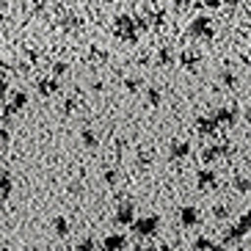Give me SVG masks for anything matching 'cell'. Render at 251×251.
<instances>
[{"label":"cell","instance_id":"6da1fadb","mask_svg":"<svg viewBox=\"0 0 251 251\" xmlns=\"http://www.w3.org/2000/svg\"><path fill=\"white\" fill-rule=\"evenodd\" d=\"M157 224H160V221H157L155 215H149V218H141V221H135L133 232H135V235L141 237V240H144V237H152V235H155Z\"/></svg>","mask_w":251,"mask_h":251},{"label":"cell","instance_id":"7a4b0ae2","mask_svg":"<svg viewBox=\"0 0 251 251\" xmlns=\"http://www.w3.org/2000/svg\"><path fill=\"white\" fill-rule=\"evenodd\" d=\"M122 249H125V235H111V237H105L102 251H122Z\"/></svg>","mask_w":251,"mask_h":251},{"label":"cell","instance_id":"3957f363","mask_svg":"<svg viewBox=\"0 0 251 251\" xmlns=\"http://www.w3.org/2000/svg\"><path fill=\"white\" fill-rule=\"evenodd\" d=\"M243 232H246V226L243 224H240V226H232V229H226V232H224V243H237V240H240V237H243Z\"/></svg>","mask_w":251,"mask_h":251},{"label":"cell","instance_id":"277c9868","mask_svg":"<svg viewBox=\"0 0 251 251\" xmlns=\"http://www.w3.org/2000/svg\"><path fill=\"white\" fill-rule=\"evenodd\" d=\"M130 221H133V210L130 207H122L116 213V224H130Z\"/></svg>","mask_w":251,"mask_h":251},{"label":"cell","instance_id":"5b68a950","mask_svg":"<svg viewBox=\"0 0 251 251\" xmlns=\"http://www.w3.org/2000/svg\"><path fill=\"white\" fill-rule=\"evenodd\" d=\"M182 224L185 226H193V224H196V210H193V207H185L182 210Z\"/></svg>","mask_w":251,"mask_h":251},{"label":"cell","instance_id":"8992f818","mask_svg":"<svg viewBox=\"0 0 251 251\" xmlns=\"http://www.w3.org/2000/svg\"><path fill=\"white\" fill-rule=\"evenodd\" d=\"M196 251H221V249H218V246H213L207 237H199V240H196Z\"/></svg>","mask_w":251,"mask_h":251},{"label":"cell","instance_id":"52a82bcc","mask_svg":"<svg viewBox=\"0 0 251 251\" xmlns=\"http://www.w3.org/2000/svg\"><path fill=\"white\" fill-rule=\"evenodd\" d=\"M77 251H97V240H94V237L80 240V243H77Z\"/></svg>","mask_w":251,"mask_h":251},{"label":"cell","instance_id":"ba28073f","mask_svg":"<svg viewBox=\"0 0 251 251\" xmlns=\"http://www.w3.org/2000/svg\"><path fill=\"white\" fill-rule=\"evenodd\" d=\"M55 232H58V237H64L69 232V226H67V221H64V218H58V221H55Z\"/></svg>","mask_w":251,"mask_h":251},{"label":"cell","instance_id":"9c48e42d","mask_svg":"<svg viewBox=\"0 0 251 251\" xmlns=\"http://www.w3.org/2000/svg\"><path fill=\"white\" fill-rule=\"evenodd\" d=\"M243 226H246V229H251V210H249V215L243 218Z\"/></svg>","mask_w":251,"mask_h":251},{"label":"cell","instance_id":"30bf717a","mask_svg":"<svg viewBox=\"0 0 251 251\" xmlns=\"http://www.w3.org/2000/svg\"><path fill=\"white\" fill-rule=\"evenodd\" d=\"M133 251H155V249H152V246H135Z\"/></svg>","mask_w":251,"mask_h":251}]
</instances>
